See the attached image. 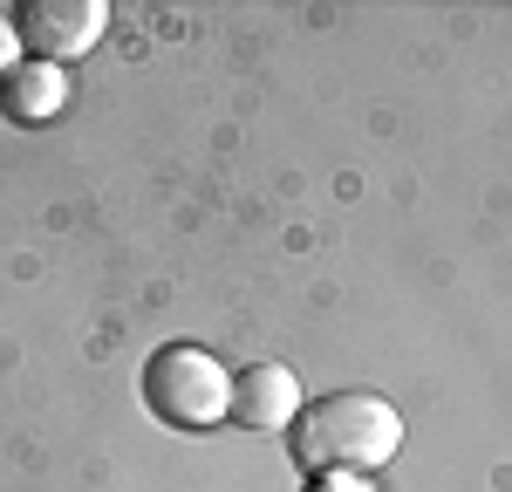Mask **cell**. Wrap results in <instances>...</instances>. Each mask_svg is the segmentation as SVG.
<instances>
[{
    "label": "cell",
    "instance_id": "2",
    "mask_svg": "<svg viewBox=\"0 0 512 492\" xmlns=\"http://www.w3.org/2000/svg\"><path fill=\"white\" fill-rule=\"evenodd\" d=\"M144 404L158 410L171 431H212L233 410V376L198 342H164L144 363Z\"/></svg>",
    "mask_w": 512,
    "mask_h": 492
},
{
    "label": "cell",
    "instance_id": "7",
    "mask_svg": "<svg viewBox=\"0 0 512 492\" xmlns=\"http://www.w3.org/2000/svg\"><path fill=\"white\" fill-rule=\"evenodd\" d=\"M308 492H369V479H355V472H321V479H308Z\"/></svg>",
    "mask_w": 512,
    "mask_h": 492
},
{
    "label": "cell",
    "instance_id": "6",
    "mask_svg": "<svg viewBox=\"0 0 512 492\" xmlns=\"http://www.w3.org/2000/svg\"><path fill=\"white\" fill-rule=\"evenodd\" d=\"M28 55H21V28H14V14H0V82L14 76Z\"/></svg>",
    "mask_w": 512,
    "mask_h": 492
},
{
    "label": "cell",
    "instance_id": "1",
    "mask_svg": "<svg viewBox=\"0 0 512 492\" xmlns=\"http://www.w3.org/2000/svg\"><path fill=\"white\" fill-rule=\"evenodd\" d=\"M287 451L294 465L321 479V472H355L369 479L376 465H390L403 451V410L376 390H335V397H315V404L294 417L287 431Z\"/></svg>",
    "mask_w": 512,
    "mask_h": 492
},
{
    "label": "cell",
    "instance_id": "3",
    "mask_svg": "<svg viewBox=\"0 0 512 492\" xmlns=\"http://www.w3.org/2000/svg\"><path fill=\"white\" fill-rule=\"evenodd\" d=\"M14 28H21V48L35 55V62H76L89 55L103 28H110V7L103 0H28L21 14H14Z\"/></svg>",
    "mask_w": 512,
    "mask_h": 492
},
{
    "label": "cell",
    "instance_id": "5",
    "mask_svg": "<svg viewBox=\"0 0 512 492\" xmlns=\"http://www.w3.org/2000/svg\"><path fill=\"white\" fill-rule=\"evenodd\" d=\"M62 103H69V76H62L55 62H35V55L0 82V110H7V123H21V130L55 123V117H62Z\"/></svg>",
    "mask_w": 512,
    "mask_h": 492
},
{
    "label": "cell",
    "instance_id": "4",
    "mask_svg": "<svg viewBox=\"0 0 512 492\" xmlns=\"http://www.w3.org/2000/svg\"><path fill=\"white\" fill-rule=\"evenodd\" d=\"M308 410V397H301V376L287 363H246L233 376V424H246V431H294V417Z\"/></svg>",
    "mask_w": 512,
    "mask_h": 492
}]
</instances>
